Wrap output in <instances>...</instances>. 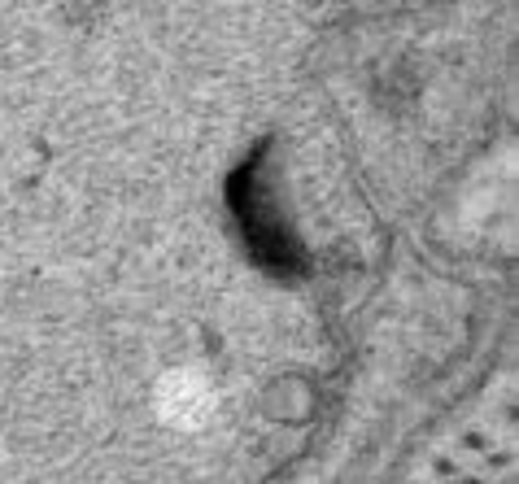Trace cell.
Returning <instances> with one entry per match:
<instances>
[{
  "label": "cell",
  "mask_w": 519,
  "mask_h": 484,
  "mask_svg": "<svg viewBox=\"0 0 519 484\" xmlns=\"http://www.w3.org/2000/svg\"><path fill=\"white\" fill-rule=\"evenodd\" d=\"M210 406H214V393L197 375H175L162 389V415L175 419L179 427H197L205 415H210Z\"/></svg>",
  "instance_id": "1"
}]
</instances>
